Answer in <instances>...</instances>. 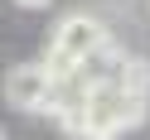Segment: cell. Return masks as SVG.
Returning <instances> with one entry per match:
<instances>
[{
  "label": "cell",
  "instance_id": "1",
  "mask_svg": "<svg viewBox=\"0 0 150 140\" xmlns=\"http://www.w3.org/2000/svg\"><path fill=\"white\" fill-rule=\"evenodd\" d=\"M107 39V24L97 20V15H68V20L53 29V44H49V77H68V72H78V63L87 58L97 44Z\"/></svg>",
  "mask_w": 150,
  "mask_h": 140
},
{
  "label": "cell",
  "instance_id": "2",
  "mask_svg": "<svg viewBox=\"0 0 150 140\" xmlns=\"http://www.w3.org/2000/svg\"><path fill=\"white\" fill-rule=\"evenodd\" d=\"M49 68L44 63H20V68H10V77H5V97H10V106L20 111H44V97H49Z\"/></svg>",
  "mask_w": 150,
  "mask_h": 140
},
{
  "label": "cell",
  "instance_id": "3",
  "mask_svg": "<svg viewBox=\"0 0 150 140\" xmlns=\"http://www.w3.org/2000/svg\"><path fill=\"white\" fill-rule=\"evenodd\" d=\"M15 5H24V10H44L49 0H15Z\"/></svg>",
  "mask_w": 150,
  "mask_h": 140
},
{
  "label": "cell",
  "instance_id": "4",
  "mask_svg": "<svg viewBox=\"0 0 150 140\" xmlns=\"http://www.w3.org/2000/svg\"><path fill=\"white\" fill-rule=\"evenodd\" d=\"M0 140H5V130H0Z\"/></svg>",
  "mask_w": 150,
  "mask_h": 140
}]
</instances>
